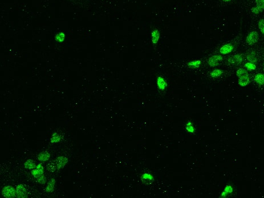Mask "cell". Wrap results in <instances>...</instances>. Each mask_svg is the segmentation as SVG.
Returning <instances> with one entry per match:
<instances>
[{
    "label": "cell",
    "instance_id": "25",
    "mask_svg": "<svg viewBox=\"0 0 264 198\" xmlns=\"http://www.w3.org/2000/svg\"><path fill=\"white\" fill-rule=\"evenodd\" d=\"M258 9L261 12L264 10V0H255Z\"/></svg>",
    "mask_w": 264,
    "mask_h": 198
},
{
    "label": "cell",
    "instance_id": "1",
    "mask_svg": "<svg viewBox=\"0 0 264 198\" xmlns=\"http://www.w3.org/2000/svg\"><path fill=\"white\" fill-rule=\"evenodd\" d=\"M236 75L238 78V84L242 87L247 86L250 82L249 73L243 68L238 69L236 72Z\"/></svg>",
    "mask_w": 264,
    "mask_h": 198
},
{
    "label": "cell",
    "instance_id": "27",
    "mask_svg": "<svg viewBox=\"0 0 264 198\" xmlns=\"http://www.w3.org/2000/svg\"><path fill=\"white\" fill-rule=\"evenodd\" d=\"M258 28L260 29L261 32L262 33V34H264V19H261L258 21Z\"/></svg>",
    "mask_w": 264,
    "mask_h": 198
},
{
    "label": "cell",
    "instance_id": "20",
    "mask_svg": "<svg viewBox=\"0 0 264 198\" xmlns=\"http://www.w3.org/2000/svg\"><path fill=\"white\" fill-rule=\"evenodd\" d=\"M247 60L249 62L255 63L257 62V58L255 52H251L247 55Z\"/></svg>",
    "mask_w": 264,
    "mask_h": 198
},
{
    "label": "cell",
    "instance_id": "7",
    "mask_svg": "<svg viewBox=\"0 0 264 198\" xmlns=\"http://www.w3.org/2000/svg\"><path fill=\"white\" fill-rule=\"evenodd\" d=\"M222 60V57L220 55H212L209 58L208 61V63L211 67H215L217 66L219 64L220 61H221Z\"/></svg>",
    "mask_w": 264,
    "mask_h": 198
},
{
    "label": "cell",
    "instance_id": "4",
    "mask_svg": "<svg viewBox=\"0 0 264 198\" xmlns=\"http://www.w3.org/2000/svg\"><path fill=\"white\" fill-rule=\"evenodd\" d=\"M68 161H69L68 158L65 156H58L55 160H54V163L57 167V170H60L61 169L64 168V167L68 163Z\"/></svg>",
    "mask_w": 264,
    "mask_h": 198
},
{
    "label": "cell",
    "instance_id": "16",
    "mask_svg": "<svg viewBox=\"0 0 264 198\" xmlns=\"http://www.w3.org/2000/svg\"><path fill=\"white\" fill-rule=\"evenodd\" d=\"M55 41L58 43H62L65 41L66 39V34L63 32H58L55 34L54 37Z\"/></svg>",
    "mask_w": 264,
    "mask_h": 198
},
{
    "label": "cell",
    "instance_id": "21",
    "mask_svg": "<svg viewBox=\"0 0 264 198\" xmlns=\"http://www.w3.org/2000/svg\"><path fill=\"white\" fill-rule=\"evenodd\" d=\"M185 130L186 131L191 134H194L195 133V128L193 125V123L191 121H188L185 125Z\"/></svg>",
    "mask_w": 264,
    "mask_h": 198
},
{
    "label": "cell",
    "instance_id": "12",
    "mask_svg": "<svg viewBox=\"0 0 264 198\" xmlns=\"http://www.w3.org/2000/svg\"><path fill=\"white\" fill-rule=\"evenodd\" d=\"M50 156H51V155L49 152L42 151L38 154L37 159L39 162H47L50 159Z\"/></svg>",
    "mask_w": 264,
    "mask_h": 198
},
{
    "label": "cell",
    "instance_id": "5",
    "mask_svg": "<svg viewBox=\"0 0 264 198\" xmlns=\"http://www.w3.org/2000/svg\"><path fill=\"white\" fill-rule=\"evenodd\" d=\"M259 38V35L255 31L250 32L246 38V42L248 45H253L257 42Z\"/></svg>",
    "mask_w": 264,
    "mask_h": 198
},
{
    "label": "cell",
    "instance_id": "9",
    "mask_svg": "<svg viewBox=\"0 0 264 198\" xmlns=\"http://www.w3.org/2000/svg\"><path fill=\"white\" fill-rule=\"evenodd\" d=\"M156 83L159 89L161 91H164L167 87V81L165 80V79L163 77L160 76L157 78Z\"/></svg>",
    "mask_w": 264,
    "mask_h": 198
},
{
    "label": "cell",
    "instance_id": "10",
    "mask_svg": "<svg viewBox=\"0 0 264 198\" xmlns=\"http://www.w3.org/2000/svg\"><path fill=\"white\" fill-rule=\"evenodd\" d=\"M141 180L144 183H151L154 180V176L150 173L144 172L141 176Z\"/></svg>",
    "mask_w": 264,
    "mask_h": 198
},
{
    "label": "cell",
    "instance_id": "3",
    "mask_svg": "<svg viewBox=\"0 0 264 198\" xmlns=\"http://www.w3.org/2000/svg\"><path fill=\"white\" fill-rule=\"evenodd\" d=\"M31 175L35 179V180L44 176V167L42 163H39L35 169L31 170Z\"/></svg>",
    "mask_w": 264,
    "mask_h": 198
},
{
    "label": "cell",
    "instance_id": "14",
    "mask_svg": "<svg viewBox=\"0 0 264 198\" xmlns=\"http://www.w3.org/2000/svg\"><path fill=\"white\" fill-rule=\"evenodd\" d=\"M233 192V188L231 185H227L224 191L221 192V195H220V198H227L229 194H231Z\"/></svg>",
    "mask_w": 264,
    "mask_h": 198
},
{
    "label": "cell",
    "instance_id": "11",
    "mask_svg": "<svg viewBox=\"0 0 264 198\" xmlns=\"http://www.w3.org/2000/svg\"><path fill=\"white\" fill-rule=\"evenodd\" d=\"M234 49V46L231 44H227L222 46L220 49V53L222 54H228Z\"/></svg>",
    "mask_w": 264,
    "mask_h": 198
},
{
    "label": "cell",
    "instance_id": "18",
    "mask_svg": "<svg viewBox=\"0 0 264 198\" xmlns=\"http://www.w3.org/2000/svg\"><path fill=\"white\" fill-rule=\"evenodd\" d=\"M255 81L259 85H264V74L263 73H258L255 76Z\"/></svg>",
    "mask_w": 264,
    "mask_h": 198
},
{
    "label": "cell",
    "instance_id": "24",
    "mask_svg": "<svg viewBox=\"0 0 264 198\" xmlns=\"http://www.w3.org/2000/svg\"><path fill=\"white\" fill-rule=\"evenodd\" d=\"M47 170L50 172H54L55 171H57V167L54 163V161H50L49 162L47 165Z\"/></svg>",
    "mask_w": 264,
    "mask_h": 198
},
{
    "label": "cell",
    "instance_id": "19",
    "mask_svg": "<svg viewBox=\"0 0 264 198\" xmlns=\"http://www.w3.org/2000/svg\"><path fill=\"white\" fill-rule=\"evenodd\" d=\"M62 136L59 134L58 133L55 132L53 133V135L50 138V143H56L60 142L62 140Z\"/></svg>",
    "mask_w": 264,
    "mask_h": 198
},
{
    "label": "cell",
    "instance_id": "13",
    "mask_svg": "<svg viewBox=\"0 0 264 198\" xmlns=\"http://www.w3.org/2000/svg\"><path fill=\"white\" fill-rule=\"evenodd\" d=\"M56 180L55 179L52 178L48 182L46 187L44 189V191L47 193H52L55 190Z\"/></svg>",
    "mask_w": 264,
    "mask_h": 198
},
{
    "label": "cell",
    "instance_id": "30",
    "mask_svg": "<svg viewBox=\"0 0 264 198\" xmlns=\"http://www.w3.org/2000/svg\"><path fill=\"white\" fill-rule=\"evenodd\" d=\"M263 69H264V63H263Z\"/></svg>",
    "mask_w": 264,
    "mask_h": 198
},
{
    "label": "cell",
    "instance_id": "29",
    "mask_svg": "<svg viewBox=\"0 0 264 198\" xmlns=\"http://www.w3.org/2000/svg\"><path fill=\"white\" fill-rule=\"evenodd\" d=\"M224 2H229V1H230L231 0H222Z\"/></svg>",
    "mask_w": 264,
    "mask_h": 198
},
{
    "label": "cell",
    "instance_id": "23",
    "mask_svg": "<svg viewBox=\"0 0 264 198\" xmlns=\"http://www.w3.org/2000/svg\"><path fill=\"white\" fill-rule=\"evenodd\" d=\"M223 73V71L222 70L220 69H214L213 70L211 73H210V76L212 78H217L220 77Z\"/></svg>",
    "mask_w": 264,
    "mask_h": 198
},
{
    "label": "cell",
    "instance_id": "6",
    "mask_svg": "<svg viewBox=\"0 0 264 198\" xmlns=\"http://www.w3.org/2000/svg\"><path fill=\"white\" fill-rule=\"evenodd\" d=\"M16 195L17 198H27V190L22 184H19L16 187Z\"/></svg>",
    "mask_w": 264,
    "mask_h": 198
},
{
    "label": "cell",
    "instance_id": "8",
    "mask_svg": "<svg viewBox=\"0 0 264 198\" xmlns=\"http://www.w3.org/2000/svg\"><path fill=\"white\" fill-rule=\"evenodd\" d=\"M243 61V57L240 54H236L230 57L228 60V63L232 65L240 64Z\"/></svg>",
    "mask_w": 264,
    "mask_h": 198
},
{
    "label": "cell",
    "instance_id": "28",
    "mask_svg": "<svg viewBox=\"0 0 264 198\" xmlns=\"http://www.w3.org/2000/svg\"><path fill=\"white\" fill-rule=\"evenodd\" d=\"M251 11L254 14H258L261 11H260V10L258 9L257 7H253L251 9Z\"/></svg>",
    "mask_w": 264,
    "mask_h": 198
},
{
    "label": "cell",
    "instance_id": "17",
    "mask_svg": "<svg viewBox=\"0 0 264 198\" xmlns=\"http://www.w3.org/2000/svg\"><path fill=\"white\" fill-rule=\"evenodd\" d=\"M24 167L26 169L32 170L35 169L37 166H36V164H35V162H34L33 160H32V159H28V160H27L26 162L24 163Z\"/></svg>",
    "mask_w": 264,
    "mask_h": 198
},
{
    "label": "cell",
    "instance_id": "15",
    "mask_svg": "<svg viewBox=\"0 0 264 198\" xmlns=\"http://www.w3.org/2000/svg\"><path fill=\"white\" fill-rule=\"evenodd\" d=\"M160 39V32L158 29H155L151 32V41L152 42L156 45L158 43Z\"/></svg>",
    "mask_w": 264,
    "mask_h": 198
},
{
    "label": "cell",
    "instance_id": "22",
    "mask_svg": "<svg viewBox=\"0 0 264 198\" xmlns=\"http://www.w3.org/2000/svg\"><path fill=\"white\" fill-rule=\"evenodd\" d=\"M202 64V61L200 60H195L187 63V65L190 68H198Z\"/></svg>",
    "mask_w": 264,
    "mask_h": 198
},
{
    "label": "cell",
    "instance_id": "2",
    "mask_svg": "<svg viewBox=\"0 0 264 198\" xmlns=\"http://www.w3.org/2000/svg\"><path fill=\"white\" fill-rule=\"evenodd\" d=\"M2 195L5 198H15L17 197L16 189L11 186H6L4 187L1 191Z\"/></svg>",
    "mask_w": 264,
    "mask_h": 198
},
{
    "label": "cell",
    "instance_id": "26",
    "mask_svg": "<svg viewBox=\"0 0 264 198\" xmlns=\"http://www.w3.org/2000/svg\"><path fill=\"white\" fill-rule=\"evenodd\" d=\"M245 67L248 70H254L256 69V66L255 64L252 62H247L245 64Z\"/></svg>",
    "mask_w": 264,
    "mask_h": 198
}]
</instances>
